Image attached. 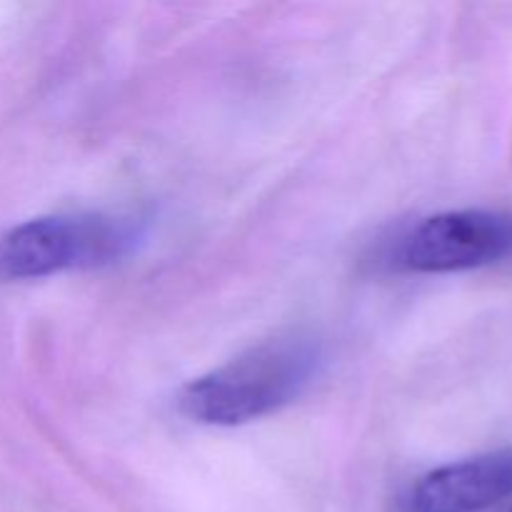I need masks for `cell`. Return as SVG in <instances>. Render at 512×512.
Instances as JSON below:
<instances>
[{
	"label": "cell",
	"mask_w": 512,
	"mask_h": 512,
	"mask_svg": "<svg viewBox=\"0 0 512 512\" xmlns=\"http://www.w3.org/2000/svg\"><path fill=\"white\" fill-rule=\"evenodd\" d=\"M318 363L320 350L313 340L283 335L190 380L180 390L178 405L200 425L253 423L298 400L313 383Z\"/></svg>",
	"instance_id": "obj_1"
},
{
	"label": "cell",
	"mask_w": 512,
	"mask_h": 512,
	"mask_svg": "<svg viewBox=\"0 0 512 512\" xmlns=\"http://www.w3.org/2000/svg\"><path fill=\"white\" fill-rule=\"evenodd\" d=\"M140 233L108 215H50L15 225L0 238V278L33 280L65 270L110 265L130 253Z\"/></svg>",
	"instance_id": "obj_2"
},
{
	"label": "cell",
	"mask_w": 512,
	"mask_h": 512,
	"mask_svg": "<svg viewBox=\"0 0 512 512\" xmlns=\"http://www.w3.org/2000/svg\"><path fill=\"white\" fill-rule=\"evenodd\" d=\"M512 253V215L453 210L430 215L398 245L395 263L410 273H460Z\"/></svg>",
	"instance_id": "obj_3"
},
{
	"label": "cell",
	"mask_w": 512,
	"mask_h": 512,
	"mask_svg": "<svg viewBox=\"0 0 512 512\" xmlns=\"http://www.w3.org/2000/svg\"><path fill=\"white\" fill-rule=\"evenodd\" d=\"M512 495V448L430 470L405 495L408 512H483Z\"/></svg>",
	"instance_id": "obj_4"
},
{
	"label": "cell",
	"mask_w": 512,
	"mask_h": 512,
	"mask_svg": "<svg viewBox=\"0 0 512 512\" xmlns=\"http://www.w3.org/2000/svg\"><path fill=\"white\" fill-rule=\"evenodd\" d=\"M510 512H512V510H510Z\"/></svg>",
	"instance_id": "obj_5"
}]
</instances>
